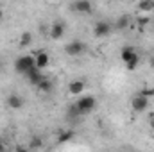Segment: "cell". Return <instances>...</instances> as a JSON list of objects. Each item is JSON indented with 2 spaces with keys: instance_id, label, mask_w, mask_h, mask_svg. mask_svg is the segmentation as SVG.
Instances as JSON below:
<instances>
[{
  "instance_id": "obj_1",
  "label": "cell",
  "mask_w": 154,
  "mask_h": 152,
  "mask_svg": "<svg viewBox=\"0 0 154 152\" xmlns=\"http://www.w3.org/2000/svg\"><path fill=\"white\" fill-rule=\"evenodd\" d=\"M36 66V61H34V56H20V57H16V61H14V72L16 74H27L31 68H34Z\"/></svg>"
},
{
  "instance_id": "obj_2",
  "label": "cell",
  "mask_w": 154,
  "mask_h": 152,
  "mask_svg": "<svg viewBox=\"0 0 154 152\" xmlns=\"http://www.w3.org/2000/svg\"><path fill=\"white\" fill-rule=\"evenodd\" d=\"M77 109H79V113L81 114H90L95 108H97V100H95V97L93 95H86V97H79L75 102Z\"/></svg>"
},
{
  "instance_id": "obj_3",
  "label": "cell",
  "mask_w": 154,
  "mask_h": 152,
  "mask_svg": "<svg viewBox=\"0 0 154 152\" xmlns=\"http://www.w3.org/2000/svg\"><path fill=\"white\" fill-rule=\"evenodd\" d=\"M84 43L82 41H79V39H74V41H70L66 47H65V54L66 56H70V57H77V56H81V54H84Z\"/></svg>"
},
{
  "instance_id": "obj_4",
  "label": "cell",
  "mask_w": 154,
  "mask_h": 152,
  "mask_svg": "<svg viewBox=\"0 0 154 152\" xmlns=\"http://www.w3.org/2000/svg\"><path fill=\"white\" fill-rule=\"evenodd\" d=\"M147 108H149V99H147V97H143V95H140V93L133 97V100H131V109H133L134 113H143Z\"/></svg>"
},
{
  "instance_id": "obj_5",
  "label": "cell",
  "mask_w": 154,
  "mask_h": 152,
  "mask_svg": "<svg viewBox=\"0 0 154 152\" xmlns=\"http://www.w3.org/2000/svg\"><path fill=\"white\" fill-rule=\"evenodd\" d=\"M70 9H72L74 13H79V14H90V13L93 11V5H91L90 0H75V2L70 5Z\"/></svg>"
},
{
  "instance_id": "obj_6",
  "label": "cell",
  "mask_w": 154,
  "mask_h": 152,
  "mask_svg": "<svg viewBox=\"0 0 154 152\" xmlns=\"http://www.w3.org/2000/svg\"><path fill=\"white\" fill-rule=\"evenodd\" d=\"M65 32H66L65 22H59V20H56V22L50 25V29H48V36L52 39H61L65 36Z\"/></svg>"
},
{
  "instance_id": "obj_7",
  "label": "cell",
  "mask_w": 154,
  "mask_h": 152,
  "mask_svg": "<svg viewBox=\"0 0 154 152\" xmlns=\"http://www.w3.org/2000/svg\"><path fill=\"white\" fill-rule=\"evenodd\" d=\"M109 32H111V23L106 22V20H100V22H97L93 25V34L97 38H106Z\"/></svg>"
},
{
  "instance_id": "obj_8",
  "label": "cell",
  "mask_w": 154,
  "mask_h": 152,
  "mask_svg": "<svg viewBox=\"0 0 154 152\" xmlns=\"http://www.w3.org/2000/svg\"><path fill=\"white\" fill-rule=\"evenodd\" d=\"M32 56H34V61H36V66H38V68L43 70V68H47V66H48L50 57H48V54H47L45 50H36Z\"/></svg>"
},
{
  "instance_id": "obj_9",
  "label": "cell",
  "mask_w": 154,
  "mask_h": 152,
  "mask_svg": "<svg viewBox=\"0 0 154 152\" xmlns=\"http://www.w3.org/2000/svg\"><path fill=\"white\" fill-rule=\"evenodd\" d=\"M36 88H38L39 93L48 95V93H52V91H54V81H52V79H48V77H43L38 84H36Z\"/></svg>"
},
{
  "instance_id": "obj_10",
  "label": "cell",
  "mask_w": 154,
  "mask_h": 152,
  "mask_svg": "<svg viewBox=\"0 0 154 152\" xmlns=\"http://www.w3.org/2000/svg\"><path fill=\"white\" fill-rule=\"evenodd\" d=\"M7 106L11 108V109H22L23 108V104H25V100H23V97H20L18 93H11L9 97H7Z\"/></svg>"
},
{
  "instance_id": "obj_11",
  "label": "cell",
  "mask_w": 154,
  "mask_h": 152,
  "mask_svg": "<svg viewBox=\"0 0 154 152\" xmlns=\"http://www.w3.org/2000/svg\"><path fill=\"white\" fill-rule=\"evenodd\" d=\"M84 88H86V84H84V81H81V79H75V81H72L70 84H68V93L70 95H82V91H84Z\"/></svg>"
},
{
  "instance_id": "obj_12",
  "label": "cell",
  "mask_w": 154,
  "mask_h": 152,
  "mask_svg": "<svg viewBox=\"0 0 154 152\" xmlns=\"http://www.w3.org/2000/svg\"><path fill=\"white\" fill-rule=\"evenodd\" d=\"M25 77L29 79V82H31L32 86H36V84H38V82H39V81H41V79H43L45 75H43L41 68H38V66H34V68H31V70H29V72L25 74Z\"/></svg>"
},
{
  "instance_id": "obj_13",
  "label": "cell",
  "mask_w": 154,
  "mask_h": 152,
  "mask_svg": "<svg viewBox=\"0 0 154 152\" xmlns=\"http://www.w3.org/2000/svg\"><path fill=\"white\" fill-rule=\"evenodd\" d=\"M134 54H136V48L131 47V45H125V47H122V50H120V59L125 63V61H129Z\"/></svg>"
},
{
  "instance_id": "obj_14",
  "label": "cell",
  "mask_w": 154,
  "mask_h": 152,
  "mask_svg": "<svg viewBox=\"0 0 154 152\" xmlns=\"http://www.w3.org/2000/svg\"><path fill=\"white\" fill-rule=\"evenodd\" d=\"M138 11L140 13H145V14L152 13L154 11V0H140L138 2Z\"/></svg>"
},
{
  "instance_id": "obj_15",
  "label": "cell",
  "mask_w": 154,
  "mask_h": 152,
  "mask_svg": "<svg viewBox=\"0 0 154 152\" xmlns=\"http://www.w3.org/2000/svg\"><path fill=\"white\" fill-rule=\"evenodd\" d=\"M74 136H75V132H74L72 129H66V131H61V132L57 134V141H59V143H66V141H70Z\"/></svg>"
},
{
  "instance_id": "obj_16",
  "label": "cell",
  "mask_w": 154,
  "mask_h": 152,
  "mask_svg": "<svg viewBox=\"0 0 154 152\" xmlns=\"http://www.w3.org/2000/svg\"><path fill=\"white\" fill-rule=\"evenodd\" d=\"M129 25H131V18H129V16H120L115 22V27L118 31H124V29H127Z\"/></svg>"
},
{
  "instance_id": "obj_17",
  "label": "cell",
  "mask_w": 154,
  "mask_h": 152,
  "mask_svg": "<svg viewBox=\"0 0 154 152\" xmlns=\"http://www.w3.org/2000/svg\"><path fill=\"white\" fill-rule=\"evenodd\" d=\"M138 65H140V56H138V54H134L129 61H125V68H127L129 72L136 70V68H138Z\"/></svg>"
},
{
  "instance_id": "obj_18",
  "label": "cell",
  "mask_w": 154,
  "mask_h": 152,
  "mask_svg": "<svg viewBox=\"0 0 154 152\" xmlns=\"http://www.w3.org/2000/svg\"><path fill=\"white\" fill-rule=\"evenodd\" d=\"M31 43H32V34H31V32H23V34L20 36V47H22V48L29 47Z\"/></svg>"
},
{
  "instance_id": "obj_19",
  "label": "cell",
  "mask_w": 154,
  "mask_h": 152,
  "mask_svg": "<svg viewBox=\"0 0 154 152\" xmlns=\"http://www.w3.org/2000/svg\"><path fill=\"white\" fill-rule=\"evenodd\" d=\"M43 147V140L39 136H32L29 141V149H41Z\"/></svg>"
},
{
  "instance_id": "obj_20",
  "label": "cell",
  "mask_w": 154,
  "mask_h": 152,
  "mask_svg": "<svg viewBox=\"0 0 154 152\" xmlns=\"http://www.w3.org/2000/svg\"><path fill=\"white\" fill-rule=\"evenodd\" d=\"M79 116H82V114L79 113V109H77L75 104H72V106L68 108V118H72V120H77Z\"/></svg>"
},
{
  "instance_id": "obj_21",
  "label": "cell",
  "mask_w": 154,
  "mask_h": 152,
  "mask_svg": "<svg viewBox=\"0 0 154 152\" xmlns=\"http://www.w3.org/2000/svg\"><path fill=\"white\" fill-rule=\"evenodd\" d=\"M136 20H138V25H140V27H145V25H147V23L151 22V18H149V14H147V16H138Z\"/></svg>"
},
{
  "instance_id": "obj_22",
  "label": "cell",
  "mask_w": 154,
  "mask_h": 152,
  "mask_svg": "<svg viewBox=\"0 0 154 152\" xmlns=\"http://www.w3.org/2000/svg\"><path fill=\"white\" fill-rule=\"evenodd\" d=\"M140 95H143V97H154V88H145V90H142L140 91Z\"/></svg>"
},
{
  "instance_id": "obj_23",
  "label": "cell",
  "mask_w": 154,
  "mask_h": 152,
  "mask_svg": "<svg viewBox=\"0 0 154 152\" xmlns=\"http://www.w3.org/2000/svg\"><path fill=\"white\" fill-rule=\"evenodd\" d=\"M149 123H151V127L154 129V114H151V116H149Z\"/></svg>"
},
{
  "instance_id": "obj_24",
  "label": "cell",
  "mask_w": 154,
  "mask_h": 152,
  "mask_svg": "<svg viewBox=\"0 0 154 152\" xmlns=\"http://www.w3.org/2000/svg\"><path fill=\"white\" fill-rule=\"evenodd\" d=\"M2 18H4V9L0 7V22H2Z\"/></svg>"
},
{
  "instance_id": "obj_25",
  "label": "cell",
  "mask_w": 154,
  "mask_h": 152,
  "mask_svg": "<svg viewBox=\"0 0 154 152\" xmlns=\"http://www.w3.org/2000/svg\"><path fill=\"white\" fill-rule=\"evenodd\" d=\"M0 150H5V145L4 143H0Z\"/></svg>"
},
{
  "instance_id": "obj_26",
  "label": "cell",
  "mask_w": 154,
  "mask_h": 152,
  "mask_svg": "<svg viewBox=\"0 0 154 152\" xmlns=\"http://www.w3.org/2000/svg\"><path fill=\"white\" fill-rule=\"evenodd\" d=\"M2 66H4V63H2V61H0V70H2Z\"/></svg>"
}]
</instances>
